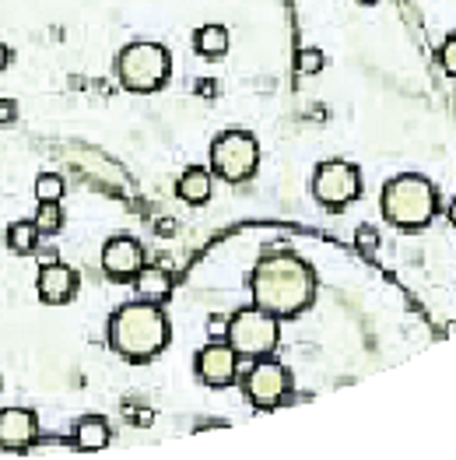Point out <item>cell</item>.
I'll return each mask as SVG.
<instances>
[{
  "mask_svg": "<svg viewBox=\"0 0 456 460\" xmlns=\"http://www.w3.org/2000/svg\"><path fill=\"white\" fill-rule=\"evenodd\" d=\"M249 289H253V306L267 309L278 320H292L312 303L316 274L295 253H271L256 264Z\"/></svg>",
  "mask_w": 456,
  "mask_h": 460,
  "instance_id": "obj_1",
  "label": "cell"
},
{
  "mask_svg": "<svg viewBox=\"0 0 456 460\" xmlns=\"http://www.w3.org/2000/svg\"><path fill=\"white\" fill-rule=\"evenodd\" d=\"M172 337L169 316L154 303H127L109 316V348L127 362H152Z\"/></svg>",
  "mask_w": 456,
  "mask_h": 460,
  "instance_id": "obj_2",
  "label": "cell"
},
{
  "mask_svg": "<svg viewBox=\"0 0 456 460\" xmlns=\"http://www.w3.org/2000/svg\"><path fill=\"white\" fill-rule=\"evenodd\" d=\"M439 211V194L425 176H397L382 190V215L397 229H425Z\"/></svg>",
  "mask_w": 456,
  "mask_h": 460,
  "instance_id": "obj_3",
  "label": "cell"
},
{
  "mask_svg": "<svg viewBox=\"0 0 456 460\" xmlns=\"http://www.w3.org/2000/svg\"><path fill=\"white\" fill-rule=\"evenodd\" d=\"M169 75H172V57L161 43H130L120 50L116 77L127 91L152 95L169 81Z\"/></svg>",
  "mask_w": 456,
  "mask_h": 460,
  "instance_id": "obj_4",
  "label": "cell"
},
{
  "mask_svg": "<svg viewBox=\"0 0 456 460\" xmlns=\"http://www.w3.org/2000/svg\"><path fill=\"white\" fill-rule=\"evenodd\" d=\"M225 341L232 345V352L239 359H267L274 355L278 341H281V330H278V316H271L267 309L260 306H246L239 309L232 320H228V334Z\"/></svg>",
  "mask_w": 456,
  "mask_h": 460,
  "instance_id": "obj_5",
  "label": "cell"
},
{
  "mask_svg": "<svg viewBox=\"0 0 456 460\" xmlns=\"http://www.w3.org/2000/svg\"><path fill=\"white\" fill-rule=\"evenodd\" d=\"M242 393L253 408L260 411H271V408H281V404H292V401H303L292 393V373L281 366V362H271L267 359H256L246 373H242Z\"/></svg>",
  "mask_w": 456,
  "mask_h": 460,
  "instance_id": "obj_6",
  "label": "cell"
},
{
  "mask_svg": "<svg viewBox=\"0 0 456 460\" xmlns=\"http://www.w3.org/2000/svg\"><path fill=\"white\" fill-rule=\"evenodd\" d=\"M260 165V145L246 131L218 134L211 145V172L225 183H246Z\"/></svg>",
  "mask_w": 456,
  "mask_h": 460,
  "instance_id": "obj_7",
  "label": "cell"
},
{
  "mask_svg": "<svg viewBox=\"0 0 456 460\" xmlns=\"http://www.w3.org/2000/svg\"><path fill=\"white\" fill-rule=\"evenodd\" d=\"M362 194V172L351 162H323L312 176V197L326 208V211H344L348 204H355Z\"/></svg>",
  "mask_w": 456,
  "mask_h": 460,
  "instance_id": "obj_8",
  "label": "cell"
},
{
  "mask_svg": "<svg viewBox=\"0 0 456 460\" xmlns=\"http://www.w3.org/2000/svg\"><path fill=\"white\" fill-rule=\"evenodd\" d=\"M235 373H239V355L232 352L228 341H211L208 348L197 352V377L204 386L225 390L235 384Z\"/></svg>",
  "mask_w": 456,
  "mask_h": 460,
  "instance_id": "obj_9",
  "label": "cell"
},
{
  "mask_svg": "<svg viewBox=\"0 0 456 460\" xmlns=\"http://www.w3.org/2000/svg\"><path fill=\"white\" fill-rule=\"evenodd\" d=\"M145 267V246L130 235H113L102 246V271L113 282H130L138 271Z\"/></svg>",
  "mask_w": 456,
  "mask_h": 460,
  "instance_id": "obj_10",
  "label": "cell"
},
{
  "mask_svg": "<svg viewBox=\"0 0 456 460\" xmlns=\"http://www.w3.org/2000/svg\"><path fill=\"white\" fill-rule=\"evenodd\" d=\"M35 292L46 306H67L77 296V271L60 264V260H46L39 267V278H35Z\"/></svg>",
  "mask_w": 456,
  "mask_h": 460,
  "instance_id": "obj_11",
  "label": "cell"
},
{
  "mask_svg": "<svg viewBox=\"0 0 456 460\" xmlns=\"http://www.w3.org/2000/svg\"><path fill=\"white\" fill-rule=\"evenodd\" d=\"M39 443V418L28 408H4L0 411V447L4 450H28Z\"/></svg>",
  "mask_w": 456,
  "mask_h": 460,
  "instance_id": "obj_12",
  "label": "cell"
},
{
  "mask_svg": "<svg viewBox=\"0 0 456 460\" xmlns=\"http://www.w3.org/2000/svg\"><path fill=\"white\" fill-rule=\"evenodd\" d=\"M130 285H134V296L141 303H154V306L169 303V296H172V274L161 271V267H141L130 278Z\"/></svg>",
  "mask_w": 456,
  "mask_h": 460,
  "instance_id": "obj_13",
  "label": "cell"
},
{
  "mask_svg": "<svg viewBox=\"0 0 456 460\" xmlns=\"http://www.w3.org/2000/svg\"><path fill=\"white\" fill-rule=\"evenodd\" d=\"M211 190H215V179H211V169H200V165H190L183 176H179V183H176V194H179V201H186V204H208L211 201Z\"/></svg>",
  "mask_w": 456,
  "mask_h": 460,
  "instance_id": "obj_14",
  "label": "cell"
},
{
  "mask_svg": "<svg viewBox=\"0 0 456 460\" xmlns=\"http://www.w3.org/2000/svg\"><path fill=\"white\" fill-rule=\"evenodd\" d=\"M109 422L102 418V415H84L81 422H77V429H75V443L77 450H84V454H95V450H102L106 443H109Z\"/></svg>",
  "mask_w": 456,
  "mask_h": 460,
  "instance_id": "obj_15",
  "label": "cell"
},
{
  "mask_svg": "<svg viewBox=\"0 0 456 460\" xmlns=\"http://www.w3.org/2000/svg\"><path fill=\"white\" fill-rule=\"evenodd\" d=\"M228 43H232V36H228L225 25H200V28H197V36H193L197 53H200V57H208V60L225 57Z\"/></svg>",
  "mask_w": 456,
  "mask_h": 460,
  "instance_id": "obj_16",
  "label": "cell"
},
{
  "mask_svg": "<svg viewBox=\"0 0 456 460\" xmlns=\"http://www.w3.org/2000/svg\"><path fill=\"white\" fill-rule=\"evenodd\" d=\"M39 239H43V232L35 229V222H11L7 226V250L11 253H18V257H32V253H39Z\"/></svg>",
  "mask_w": 456,
  "mask_h": 460,
  "instance_id": "obj_17",
  "label": "cell"
},
{
  "mask_svg": "<svg viewBox=\"0 0 456 460\" xmlns=\"http://www.w3.org/2000/svg\"><path fill=\"white\" fill-rule=\"evenodd\" d=\"M35 229L43 232V235H57V232L64 229V208H60V201H39V211H35Z\"/></svg>",
  "mask_w": 456,
  "mask_h": 460,
  "instance_id": "obj_18",
  "label": "cell"
},
{
  "mask_svg": "<svg viewBox=\"0 0 456 460\" xmlns=\"http://www.w3.org/2000/svg\"><path fill=\"white\" fill-rule=\"evenodd\" d=\"M35 197H39V201H60V197H64V179H60L57 172H43V176L35 179Z\"/></svg>",
  "mask_w": 456,
  "mask_h": 460,
  "instance_id": "obj_19",
  "label": "cell"
},
{
  "mask_svg": "<svg viewBox=\"0 0 456 460\" xmlns=\"http://www.w3.org/2000/svg\"><path fill=\"white\" fill-rule=\"evenodd\" d=\"M355 246H358L362 253H376V250H380V232L373 229V226H358V229H355Z\"/></svg>",
  "mask_w": 456,
  "mask_h": 460,
  "instance_id": "obj_20",
  "label": "cell"
},
{
  "mask_svg": "<svg viewBox=\"0 0 456 460\" xmlns=\"http://www.w3.org/2000/svg\"><path fill=\"white\" fill-rule=\"evenodd\" d=\"M299 71H303V75H319V71H323V53H319L316 46H309V50L299 53Z\"/></svg>",
  "mask_w": 456,
  "mask_h": 460,
  "instance_id": "obj_21",
  "label": "cell"
},
{
  "mask_svg": "<svg viewBox=\"0 0 456 460\" xmlns=\"http://www.w3.org/2000/svg\"><path fill=\"white\" fill-rule=\"evenodd\" d=\"M228 320H232V316H225V313H211V316H208V334H211V341H225Z\"/></svg>",
  "mask_w": 456,
  "mask_h": 460,
  "instance_id": "obj_22",
  "label": "cell"
},
{
  "mask_svg": "<svg viewBox=\"0 0 456 460\" xmlns=\"http://www.w3.org/2000/svg\"><path fill=\"white\" fill-rule=\"evenodd\" d=\"M439 60H443V71L456 77V36H450V39L443 43V53H439Z\"/></svg>",
  "mask_w": 456,
  "mask_h": 460,
  "instance_id": "obj_23",
  "label": "cell"
},
{
  "mask_svg": "<svg viewBox=\"0 0 456 460\" xmlns=\"http://www.w3.org/2000/svg\"><path fill=\"white\" fill-rule=\"evenodd\" d=\"M18 120V102L14 99H0V123L7 127V123H14Z\"/></svg>",
  "mask_w": 456,
  "mask_h": 460,
  "instance_id": "obj_24",
  "label": "cell"
},
{
  "mask_svg": "<svg viewBox=\"0 0 456 460\" xmlns=\"http://www.w3.org/2000/svg\"><path fill=\"white\" fill-rule=\"evenodd\" d=\"M154 418H152V411L148 408H141V411H134V425H141V429H148Z\"/></svg>",
  "mask_w": 456,
  "mask_h": 460,
  "instance_id": "obj_25",
  "label": "cell"
},
{
  "mask_svg": "<svg viewBox=\"0 0 456 460\" xmlns=\"http://www.w3.org/2000/svg\"><path fill=\"white\" fill-rule=\"evenodd\" d=\"M7 64H11V50H7V46H4V43H0V71H4V67H7Z\"/></svg>",
  "mask_w": 456,
  "mask_h": 460,
  "instance_id": "obj_26",
  "label": "cell"
},
{
  "mask_svg": "<svg viewBox=\"0 0 456 460\" xmlns=\"http://www.w3.org/2000/svg\"><path fill=\"white\" fill-rule=\"evenodd\" d=\"M450 222H453V226H456V201H453V204H450Z\"/></svg>",
  "mask_w": 456,
  "mask_h": 460,
  "instance_id": "obj_27",
  "label": "cell"
},
{
  "mask_svg": "<svg viewBox=\"0 0 456 460\" xmlns=\"http://www.w3.org/2000/svg\"><path fill=\"white\" fill-rule=\"evenodd\" d=\"M358 4H366V7H373V4H380V0H358Z\"/></svg>",
  "mask_w": 456,
  "mask_h": 460,
  "instance_id": "obj_28",
  "label": "cell"
},
{
  "mask_svg": "<svg viewBox=\"0 0 456 460\" xmlns=\"http://www.w3.org/2000/svg\"><path fill=\"white\" fill-rule=\"evenodd\" d=\"M0 390H4V380H0Z\"/></svg>",
  "mask_w": 456,
  "mask_h": 460,
  "instance_id": "obj_29",
  "label": "cell"
}]
</instances>
